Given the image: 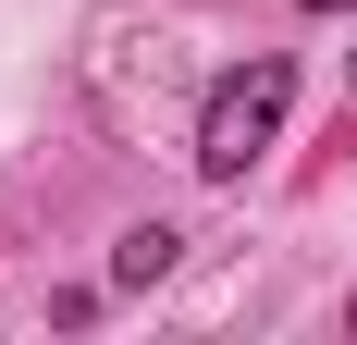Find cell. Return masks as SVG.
Returning a JSON list of instances; mask_svg holds the SVG:
<instances>
[{
	"label": "cell",
	"mask_w": 357,
	"mask_h": 345,
	"mask_svg": "<svg viewBox=\"0 0 357 345\" xmlns=\"http://www.w3.org/2000/svg\"><path fill=\"white\" fill-rule=\"evenodd\" d=\"M296 111V50H259V62H234L197 99V136H185V161H197V185H247L259 161H271V136H284Z\"/></svg>",
	"instance_id": "cell-1"
},
{
	"label": "cell",
	"mask_w": 357,
	"mask_h": 345,
	"mask_svg": "<svg viewBox=\"0 0 357 345\" xmlns=\"http://www.w3.org/2000/svg\"><path fill=\"white\" fill-rule=\"evenodd\" d=\"M173 259H185V235H173V222H136V235L111 247V284H160Z\"/></svg>",
	"instance_id": "cell-2"
},
{
	"label": "cell",
	"mask_w": 357,
	"mask_h": 345,
	"mask_svg": "<svg viewBox=\"0 0 357 345\" xmlns=\"http://www.w3.org/2000/svg\"><path fill=\"white\" fill-rule=\"evenodd\" d=\"M308 13H357V0H308Z\"/></svg>",
	"instance_id": "cell-3"
},
{
	"label": "cell",
	"mask_w": 357,
	"mask_h": 345,
	"mask_svg": "<svg viewBox=\"0 0 357 345\" xmlns=\"http://www.w3.org/2000/svg\"><path fill=\"white\" fill-rule=\"evenodd\" d=\"M345 321H357V296H345Z\"/></svg>",
	"instance_id": "cell-4"
}]
</instances>
